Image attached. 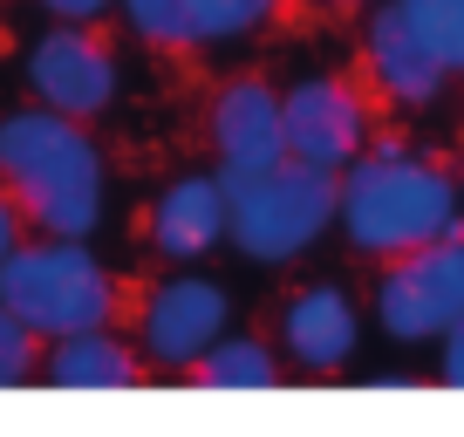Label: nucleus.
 Segmentation results:
<instances>
[{"mask_svg":"<svg viewBox=\"0 0 464 437\" xmlns=\"http://www.w3.org/2000/svg\"><path fill=\"white\" fill-rule=\"evenodd\" d=\"M34 376V335L0 307V390H21Z\"/></svg>","mask_w":464,"mask_h":437,"instance_id":"f3484780","label":"nucleus"},{"mask_svg":"<svg viewBox=\"0 0 464 437\" xmlns=\"http://www.w3.org/2000/svg\"><path fill=\"white\" fill-rule=\"evenodd\" d=\"M150 247L178 267H198L205 253L226 247V178L218 171H185L158 191L150 205Z\"/></svg>","mask_w":464,"mask_h":437,"instance_id":"ddd939ff","label":"nucleus"},{"mask_svg":"<svg viewBox=\"0 0 464 437\" xmlns=\"http://www.w3.org/2000/svg\"><path fill=\"white\" fill-rule=\"evenodd\" d=\"M42 376L55 390H137L144 383V355L130 342H116L110 328H75V335L48 342Z\"/></svg>","mask_w":464,"mask_h":437,"instance_id":"4468645a","label":"nucleus"},{"mask_svg":"<svg viewBox=\"0 0 464 437\" xmlns=\"http://www.w3.org/2000/svg\"><path fill=\"white\" fill-rule=\"evenodd\" d=\"M191 376L205 383V390H274L280 376H287V363H280V349L274 342H260V335H218L212 349L191 363Z\"/></svg>","mask_w":464,"mask_h":437,"instance_id":"2eb2a0df","label":"nucleus"},{"mask_svg":"<svg viewBox=\"0 0 464 437\" xmlns=\"http://www.w3.org/2000/svg\"><path fill=\"white\" fill-rule=\"evenodd\" d=\"M0 185L21 218H34V233L89 239L102 226V191H110L102 151L89 123L62 117V110H7L0 117Z\"/></svg>","mask_w":464,"mask_h":437,"instance_id":"f03ea898","label":"nucleus"},{"mask_svg":"<svg viewBox=\"0 0 464 437\" xmlns=\"http://www.w3.org/2000/svg\"><path fill=\"white\" fill-rule=\"evenodd\" d=\"M334 233V171L280 158L274 171L226 185V247L260 267H287Z\"/></svg>","mask_w":464,"mask_h":437,"instance_id":"20e7f679","label":"nucleus"},{"mask_svg":"<svg viewBox=\"0 0 464 437\" xmlns=\"http://www.w3.org/2000/svg\"><path fill=\"white\" fill-rule=\"evenodd\" d=\"M0 307L28 328L34 342L75 335V328H110L116 321V274L89 253V239H14L0 260Z\"/></svg>","mask_w":464,"mask_h":437,"instance_id":"7ed1b4c3","label":"nucleus"},{"mask_svg":"<svg viewBox=\"0 0 464 437\" xmlns=\"http://www.w3.org/2000/svg\"><path fill=\"white\" fill-rule=\"evenodd\" d=\"M14 239H21V212H14V199H7V185H0V260H7Z\"/></svg>","mask_w":464,"mask_h":437,"instance_id":"aec40b11","label":"nucleus"},{"mask_svg":"<svg viewBox=\"0 0 464 437\" xmlns=\"http://www.w3.org/2000/svg\"><path fill=\"white\" fill-rule=\"evenodd\" d=\"M226 328H232V294L218 287V280H205V274H171V280L150 287L137 342H144V363L191 369Z\"/></svg>","mask_w":464,"mask_h":437,"instance_id":"6e6552de","label":"nucleus"},{"mask_svg":"<svg viewBox=\"0 0 464 437\" xmlns=\"http://www.w3.org/2000/svg\"><path fill=\"white\" fill-rule=\"evenodd\" d=\"M144 42L158 48H212V42H246L287 0H116Z\"/></svg>","mask_w":464,"mask_h":437,"instance_id":"f8f14e48","label":"nucleus"},{"mask_svg":"<svg viewBox=\"0 0 464 437\" xmlns=\"http://www.w3.org/2000/svg\"><path fill=\"white\" fill-rule=\"evenodd\" d=\"M430 349H437V383L464 390V321H458V328H444V335H437Z\"/></svg>","mask_w":464,"mask_h":437,"instance_id":"a211bd4d","label":"nucleus"},{"mask_svg":"<svg viewBox=\"0 0 464 437\" xmlns=\"http://www.w3.org/2000/svg\"><path fill=\"white\" fill-rule=\"evenodd\" d=\"M314 7H376V0H314Z\"/></svg>","mask_w":464,"mask_h":437,"instance_id":"412c9836","label":"nucleus"},{"mask_svg":"<svg viewBox=\"0 0 464 437\" xmlns=\"http://www.w3.org/2000/svg\"><path fill=\"white\" fill-rule=\"evenodd\" d=\"M396 7H403V21L423 34V48H430L450 75H464V0H396Z\"/></svg>","mask_w":464,"mask_h":437,"instance_id":"dca6fc26","label":"nucleus"},{"mask_svg":"<svg viewBox=\"0 0 464 437\" xmlns=\"http://www.w3.org/2000/svg\"><path fill=\"white\" fill-rule=\"evenodd\" d=\"M274 328H280L274 335L280 363L301 369V376H334V369H348L355 349H362V307H355L348 287H334V280H314V287L287 294Z\"/></svg>","mask_w":464,"mask_h":437,"instance_id":"1a4fd4ad","label":"nucleus"},{"mask_svg":"<svg viewBox=\"0 0 464 437\" xmlns=\"http://www.w3.org/2000/svg\"><path fill=\"white\" fill-rule=\"evenodd\" d=\"M280 137H287V158L321 164V171H342L348 158H362V144L376 137L362 83L301 75L294 89H280Z\"/></svg>","mask_w":464,"mask_h":437,"instance_id":"423d86ee","label":"nucleus"},{"mask_svg":"<svg viewBox=\"0 0 464 437\" xmlns=\"http://www.w3.org/2000/svg\"><path fill=\"white\" fill-rule=\"evenodd\" d=\"M464 226V191L458 171L410 137H369L362 158L334 171V233L362 260H396L410 247L458 233Z\"/></svg>","mask_w":464,"mask_h":437,"instance_id":"f257e3e1","label":"nucleus"},{"mask_svg":"<svg viewBox=\"0 0 464 437\" xmlns=\"http://www.w3.org/2000/svg\"><path fill=\"white\" fill-rule=\"evenodd\" d=\"M458 191H464V164H458Z\"/></svg>","mask_w":464,"mask_h":437,"instance_id":"4be33fe9","label":"nucleus"},{"mask_svg":"<svg viewBox=\"0 0 464 437\" xmlns=\"http://www.w3.org/2000/svg\"><path fill=\"white\" fill-rule=\"evenodd\" d=\"M21 75H28V89H34L42 110H62V117H75V123L102 117V110L116 102V55L89 34V21L48 28L42 42L28 48Z\"/></svg>","mask_w":464,"mask_h":437,"instance_id":"0eeeda50","label":"nucleus"},{"mask_svg":"<svg viewBox=\"0 0 464 437\" xmlns=\"http://www.w3.org/2000/svg\"><path fill=\"white\" fill-rule=\"evenodd\" d=\"M362 69H369V89L390 96L396 110H430L437 96L450 89V69L423 48V34L403 21L396 0H376L362 21Z\"/></svg>","mask_w":464,"mask_h":437,"instance_id":"9b49d317","label":"nucleus"},{"mask_svg":"<svg viewBox=\"0 0 464 437\" xmlns=\"http://www.w3.org/2000/svg\"><path fill=\"white\" fill-rule=\"evenodd\" d=\"M212 158L218 178L239 185V178H260L287 158V137H280V89L260 75H232L212 96Z\"/></svg>","mask_w":464,"mask_h":437,"instance_id":"9d476101","label":"nucleus"},{"mask_svg":"<svg viewBox=\"0 0 464 437\" xmlns=\"http://www.w3.org/2000/svg\"><path fill=\"white\" fill-rule=\"evenodd\" d=\"M42 7H48L55 21H89V28H96V21L116 7V0H42Z\"/></svg>","mask_w":464,"mask_h":437,"instance_id":"6ab92c4d","label":"nucleus"},{"mask_svg":"<svg viewBox=\"0 0 464 437\" xmlns=\"http://www.w3.org/2000/svg\"><path fill=\"white\" fill-rule=\"evenodd\" d=\"M369 315L396 349H423L444 328L464 321V226L430 247H410L382 260L376 287H369Z\"/></svg>","mask_w":464,"mask_h":437,"instance_id":"39448f33","label":"nucleus"}]
</instances>
